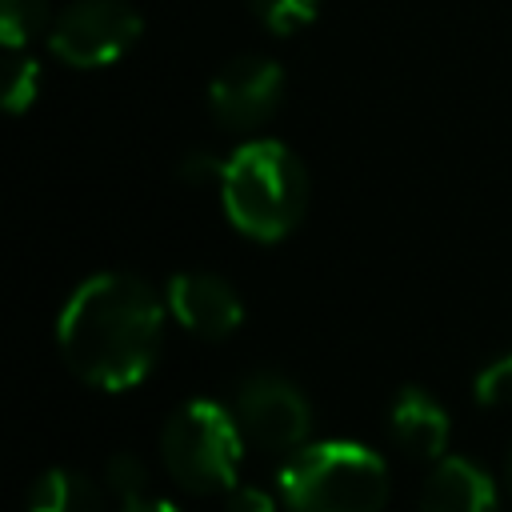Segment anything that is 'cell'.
I'll return each instance as SVG.
<instances>
[{
  "instance_id": "1",
  "label": "cell",
  "mask_w": 512,
  "mask_h": 512,
  "mask_svg": "<svg viewBox=\"0 0 512 512\" xmlns=\"http://www.w3.org/2000/svg\"><path fill=\"white\" fill-rule=\"evenodd\" d=\"M164 312L156 292L128 272L88 276L56 320V344L72 376L92 388H136L160 352Z\"/></svg>"
},
{
  "instance_id": "2",
  "label": "cell",
  "mask_w": 512,
  "mask_h": 512,
  "mask_svg": "<svg viewBox=\"0 0 512 512\" xmlns=\"http://www.w3.org/2000/svg\"><path fill=\"white\" fill-rule=\"evenodd\" d=\"M220 204L236 224V232H244L248 240L272 244L304 220L308 172L288 144L248 140L224 164Z\"/></svg>"
},
{
  "instance_id": "3",
  "label": "cell",
  "mask_w": 512,
  "mask_h": 512,
  "mask_svg": "<svg viewBox=\"0 0 512 512\" xmlns=\"http://www.w3.org/2000/svg\"><path fill=\"white\" fill-rule=\"evenodd\" d=\"M276 488L288 512H380L388 500V468L364 444L320 440L284 456Z\"/></svg>"
},
{
  "instance_id": "4",
  "label": "cell",
  "mask_w": 512,
  "mask_h": 512,
  "mask_svg": "<svg viewBox=\"0 0 512 512\" xmlns=\"http://www.w3.org/2000/svg\"><path fill=\"white\" fill-rule=\"evenodd\" d=\"M244 436L232 408L196 396L184 400L160 428V460L168 476L196 496L228 492L236 484V468L244 456Z\"/></svg>"
},
{
  "instance_id": "5",
  "label": "cell",
  "mask_w": 512,
  "mask_h": 512,
  "mask_svg": "<svg viewBox=\"0 0 512 512\" xmlns=\"http://www.w3.org/2000/svg\"><path fill=\"white\" fill-rule=\"evenodd\" d=\"M140 12L124 0H72L52 16L48 48L72 68H108L140 40Z\"/></svg>"
},
{
  "instance_id": "6",
  "label": "cell",
  "mask_w": 512,
  "mask_h": 512,
  "mask_svg": "<svg viewBox=\"0 0 512 512\" xmlns=\"http://www.w3.org/2000/svg\"><path fill=\"white\" fill-rule=\"evenodd\" d=\"M232 416L240 424V436L248 448H260L268 456H292L308 444L312 432V404L308 396L272 372L248 376L236 392Z\"/></svg>"
},
{
  "instance_id": "7",
  "label": "cell",
  "mask_w": 512,
  "mask_h": 512,
  "mask_svg": "<svg viewBox=\"0 0 512 512\" xmlns=\"http://www.w3.org/2000/svg\"><path fill=\"white\" fill-rule=\"evenodd\" d=\"M280 92H284V72L276 60L236 56L212 76L208 108L220 124L244 132V128H260L280 108Z\"/></svg>"
},
{
  "instance_id": "8",
  "label": "cell",
  "mask_w": 512,
  "mask_h": 512,
  "mask_svg": "<svg viewBox=\"0 0 512 512\" xmlns=\"http://www.w3.org/2000/svg\"><path fill=\"white\" fill-rule=\"evenodd\" d=\"M168 312L200 340H224L240 328L244 304L236 288L216 272H176L164 288Z\"/></svg>"
},
{
  "instance_id": "9",
  "label": "cell",
  "mask_w": 512,
  "mask_h": 512,
  "mask_svg": "<svg viewBox=\"0 0 512 512\" xmlns=\"http://www.w3.org/2000/svg\"><path fill=\"white\" fill-rule=\"evenodd\" d=\"M448 432H452V420H448L444 404L432 392L408 384V388H400L392 396V404H388V436L404 456L444 460Z\"/></svg>"
},
{
  "instance_id": "10",
  "label": "cell",
  "mask_w": 512,
  "mask_h": 512,
  "mask_svg": "<svg viewBox=\"0 0 512 512\" xmlns=\"http://www.w3.org/2000/svg\"><path fill=\"white\" fill-rule=\"evenodd\" d=\"M420 512H500V492L496 480L468 456H444L424 476Z\"/></svg>"
},
{
  "instance_id": "11",
  "label": "cell",
  "mask_w": 512,
  "mask_h": 512,
  "mask_svg": "<svg viewBox=\"0 0 512 512\" xmlns=\"http://www.w3.org/2000/svg\"><path fill=\"white\" fill-rule=\"evenodd\" d=\"M24 512H104L100 488L76 468H48L28 484Z\"/></svg>"
},
{
  "instance_id": "12",
  "label": "cell",
  "mask_w": 512,
  "mask_h": 512,
  "mask_svg": "<svg viewBox=\"0 0 512 512\" xmlns=\"http://www.w3.org/2000/svg\"><path fill=\"white\" fill-rule=\"evenodd\" d=\"M48 28H52L48 0H0V32L12 52Z\"/></svg>"
},
{
  "instance_id": "13",
  "label": "cell",
  "mask_w": 512,
  "mask_h": 512,
  "mask_svg": "<svg viewBox=\"0 0 512 512\" xmlns=\"http://www.w3.org/2000/svg\"><path fill=\"white\" fill-rule=\"evenodd\" d=\"M248 8L256 12V20H260L268 32L292 36V32H300L304 24L316 20L320 0H248Z\"/></svg>"
},
{
  "instance_id": "14",
  "label": "cell",
  "mask_w": 512,
  "mask_h": 512,
  "mask_svg": "<svg viewBox=\"0 0 512 512\" xmlns=\"http://www.w3.org/2000/svg\"><path fill=\"white\" fill-rule=\"evenodd\" d=\"M104 484H108V492H112L120 504L144 500V496H148V468H144L140 456L116 452V456L108 460V468H104Z\"/></svg>"
},
{
  "instance_id": "15",
  "label": "cell",
  "mask_w": 512,
  "mask_h": 512,
  "mask_svg": "<svg viewBox=\"0 0 512 512\" xmlns=\"http://www.w3.org/2000/svg\"><path fill=\"white\" fill-rule=\"evenodd\" d=\"M472 396L484 404V408H500V404H512V352L488 360L476 380H472Z\"/></svg>"
},
{
  "instance_id": "16",
  "label": "cell",
  "mask_w": 512,
  "mask_h": 512,
  "mask_svg": "<svg viewBox=\"0 0 512 512\" xmlns=\"http://www.w3.org/2000/svg\"><path fill=\"white\" fill-rule=\"evenodd\" d=\"M40 92V68L28 56H12L4 68V104L8 112H24Z\"/></svg>"
},
{
  "instance_id": "17",
  "label": "cell",
  "mask_w": 512,
  "mask_h": 512,
  "mask_svg": "<svg viewBox=\"0 0 512 512\" xmlns=\"http://www.w3.org/2000/svg\"><path fill=\"white\" fill-rule=\"evenodd\" d=\"M224 512H276L272 496L264 488H252V484H232L224 492Z\"/></svg>"
},
{
  "instance_id": "18",
  "label": "cell",
  "mask_w": 512,
  "mask_h": 512,
  "mask_svg": "<svg viewBox=\"0 0 512 512\" xmlns=\"http://www.w3.org/2000/svg\"><path fill=\"white\" fill-rule=\"evenodd\" d=\"M224 164L228 160H220V156H212V152H192V156H184V180H192V184H204V180H216L220 184V176H224Z\"/></svg>"
},
{
  "instance_id": "19",
  "label": "cell",
  "mask_w": 512,
  "mask_h": 512,
  "mask_svg": "<svg viewBox=\"0 0 512 512\" xmlns=\"http://www.w3.org/2000/svg\"><path fill=\"white\" fill-rule=\"evenodd\" d=\"M120 512H180V508L168 504V500H152V496H144V500H128V504H120Z\"/></svg>"
},
{
  "instance_id": "20",
  "label": "cell",
  "mask_w": 512,
  "mask_h": 512,
  "mask_svg": "<svg viewBox=\"0 0 512 512\" xmlns=\"http://www.w3.org/2000/svg\"><path fill=\"white\" fill-rule=\"evenodd\" d=\"M504 488H508V496H512V448H508V456H504Z\"/></svg>"
}]
</instances>
